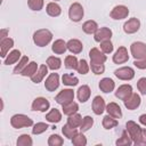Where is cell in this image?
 <instances>
[{"mask_svg":"<svg viewBox=\"0 0 146 146\" xmlns=\"http://www.w3.org/2000/svg\"><path fill=\"white\" fill-rule=\"evenodd\" d=\"M52 39V33L47 30V29H41L34 32L33 34V41L36 46L39 47H44L47 46Z\"/></svg>","mask_w":146,"mask_h":146,"instance_id":"cell-1","label":"cell"},{"mask_svg":"<svg viewBox=\"0 0 146 146\" xmlns=\"http://www.w3.org/2000/svg\"><path fill=\"white\" fill-rule=\"evenodd\" d=\"M141 128L133 121H128L127 122V131L129 133V136L131 137L132 141L136 145H140L141 141Z\"/></svg>","mask_w":146,"mask_h":146,"instance_id":"cell-2","label":"cell"},{"mask_svg":"<svg viewBox=\"0 0 146 146\" xmlns=\"http://www.w3.org/2000/svg\"><path fill=\"white\" fill-rule=\"evenodd\" d=\"M10 124L15 129H21V128H24V127H31V125H33V121L27 115H24V114H15L10 119Z\"/></svg>","mask_w":146,"mask_h":146,"instance_id":"cell-3","label":"cell"},{"mask_svg":"<svg viewBox=\"0 0 146 146\" xmlns=\"http://www.w3.org/2000/svg\"><path fill=\"white\" fill-rule=\"evenodd\" d=\"M130 51H131V55L135 57V59H140L146 56V43L140 41L133 42L130 46Z\"/></svg>","mask_w":146,"mask_h":146,"instance_id":"cell-4","label":"cell"},{"mask_svg":"<svg viewBox=\"0 0 146 146\" xmlns=\"http://www.w3.org/2000/svg\"><path fill=\"white\" fill-rule=\"evenodd\" d=\"M68 16L73 22H80L83 17V8L80 3H72L68 9Z\"/></svg>","mask_w":146,"mask_h":146,"instance_id":"cell-5","label":"cell"},{"mask_svg":"<svg viewBox=\"0 0 146 146\" xmlns=\"http://www.w3.org/2000/svg\"><path fill=\"white\" fill-rule=\"evenodd\" d=\"M74 99V91L72 89H63L56 97H55V100L60 104V105H64V104H67V103H71L73 102Z\"/></svg>","mask_w":146,"mask_h":146,"instance_id":"cell-6","label":"cell"},{"mask_svg":"<svg viewBox=\"0 0 146 146\" xmlns=\"http://www.w3.org/2000/svg\"><path fill=\"white\" fill-rule=\"evenodd\" d=\"M90 64H104L106 62V55L102 52L98 48H92L89 51Z\"/></svg>","mask_w":146,"mask_h":146,"instance_id":"cell-7","label":"cell"},{"mask_svg":"<svg viewBox=\"0 0 146 146\" xmlns=\"http://www.w3.org/2000/svg\"><path fill=\"white\" fill-rule=\"evenodd\" d=\"M115 76L120 80H131L135 76V71L129 67V66H124V67H120L114 72Z\"/></svg>","mask_w":146,"mask_h":146,"instance_id":"cell-8","label":"cell"},{"mask_svg":"<svg viewBox=\"0 0 146 146\" xmlns=\"http://www.w3.org/2000/svg\"><path fill=\"white\" fill-rule=\"evenodd\" d=\"M128 14H129L128 7H125L123 5H119L112 9L110 15H111V18H113V19H123L128 16Z\"/></svg>","mask_w":146,"mask_h":146,"instance_id":"cell-9","label":"cell"},{"mask_svg":"<svg viewBox=\"0 0 146 146\" xmlns=\"http://www.w3.org/2000/svg\"><path fill=\"white\" fill-rule=\"evenodd\" d=\"M139 27H140V22H139V19L136 18V17L130 18V19H129L128 22H125L124 25H123V30H124V32L128 33V34H132V33L137 32V31L139 30Z\"/></svg>","mask_w":146,"mask_h":146,"instance_id":"cell-10","label":"cell"},{"mask_svg":"<svg viewBox=\"0 0 146 146\" xmlns=\"http://www.w3.org/2000/svg\"><path fill=\"white\" fill-rule=\"evenodd\" d=\"M59 86V76L57 73H51L46 82H44V88L48 90V91H55Z\"/></svg>","mask_w":146,"mask_h":146,"instance_id":"cell-11","label":"cell"},{"mask_svg":"<svg viewBox=\"0 0 146 146\" xmlns=\"http://www.w3.org/2000/svg\"><path fill=\"white\" fill-rule=\"evenodd\" d=\"M50 106V103L48 102V99L43 98V97H38L33 100L32 103V110L33 111H40V112H46Z\"/></svg>","mask_w":146,"mask_h":146,"instance_id":"cell-12","label":"cell"},{"mask_svg":"<svg viewBox=\"0 0 146 146\" xmlns=\"http://www.w3.org/2000/svg\"><path fill=\"white\" fill-rule=\"evenodd\" d=\"M124 102V106L128 108V110H136L139 105H140V96L136 92H132Z\"/></svg>","mask_w":146,"mask_h":146,"instance_id":"cell-13","label":"cell"},{"mask_svg":"<svg viewBox=\"0 0 146 146\" xmlns=\"http://www.w3.org/2000/svg\"><path fill=\"white\" fill-rule=\"evenodd\" d=\"M95 41L97 42H102V41H105V40H111V36H112V31L108 29V27H100L98 29L95 34Z\"/></svg>","mask_w":146,"mask_h":146,"instance_id":"cell-14","label":"cell"},{"mask_svg":"<svg viewBox=\"0 0 146 146\" xmlns=\"http://www.w3.org/2000/svg\"><path fill=\"white\" fill-rule=\"evenodd\" d=\"M129 59V55H128V50L124 47H120L115 54L113 55V62L115 64H123Z\"/></svg>","mask_w":146,"mask_h":146,"instance_id":"cell-15","label":"cell"},{"mask_svg":"<svg viewBox=\"0 0 146 146\" xmlns=\"http://www.w3.org/2000/svg\"><path fill=\"white\" fill-rule=\"evenodd\" d=\"M131 94H132V87L130 84H122L115 91V96L121 100H125Z\"/></svg>","mask_w":146,"mask_h":146,"instance_id":"cell-16","label":"cell"},{"mask_svg":"<svg viewBox=\"0 0 146 146\" xmlns=\"http://www.w3.org/2000/svg\"><path fill=\"white\" fill-rule=\"evenodd\" d=\"M106 108L105 102L100 96H96L92 100V111L96 115H100Z\"/></svg>","mask_w":146,"mask_h":146,"instance_id":"cell-17","label":"cell"},{"mask_svg":"<svg viewBox=\"0 0 146 146\" xmlns=\"http://www.w3.org/2000/svg\"><path fill=\"white\" fill-rule=\"evenodd\" d=\"M14 46V40L10 38H5L0 41V56L6 57L9 49H11Z\"/></svg>","mask_w":146,"mask_h":146,"instance_id":"cell-18","label":"cell"},{"mask_svg":"<svg viewBox=\"0 0 146 146\" xmlns=\"http://www.w3.org/2000/svg\"><path fill=\"white\" fill-rule=\"evenodd\" d=\"M114 87H115V83H114V81H113L112 79H110V78H104V79H102V80L99 81V89H100L103 92H105V94L113 91V90H114Z\"/></svg>","mask_w":146,"mask_h":146,"instance_id":"cell-19","label":"cell"},{"mask_svg":"<svg viewBox=\"0 0 146 146\" xmlns=\"http://www.w3.org/2000/svg\"><path fill=\"white\" fill-rule=\"evenodd\" d=\"M47 73H48V66H46V65H40L39 68L36 70V72L31 76L32 82H34V83L41 82V80L46 76Z\"/></svg>","mask_w":146,"mask_h":146,"instance_id":"cell-20","label":"cell"},{"mask_svg":"<svg viewBox=\"0 0 146 146\" xmlns=\"http://www.w3.org/2000/svg\"><path fill=\"white\" fill-rule=\"evenodd\" d=\"M66 46H67V49L73 54H80L83 49V46H82L81 41L78 40V39H71L66 43Z\"/></svg>","mask_w":146,"mask_h":146,"instance_id":"cell-21","label":"cell"},{"mask_svg":"<svg viewBox=\"0 0 146 146\" xmlns=\"http://www.w3.org/2000/svg\"><path fill=\"white\" fill-rule=\"evenodd\" d=\"M76 96H78V99H79L81 103H86V102L89 99V97H90V88H89L88 86H86V84L81 86V87L78 89Z\"/></svg>","mask_w":146,"mask_h":146,"instance_id":"cell-22","label":"cell"},{"mask_svg":"<svg viewBox=\"0 0 146 146\" xmlns=\"http://www.w3.org/2000/svg\"><path fill=\"white\" fill-rule=\"evenodd\" d=\"M106 111H107V113H108L111 116H113V117H115V119H120V117L122 116L121 108H120V106H119L116 103H110V104L106 106Z\"/></svg>","mask_w":146,"mask_h":146,"instance_id":"cell-23","label":"cell"},{"mask_svg":"<svg viewBox=\"0 0 146 146\" xmlns=\"http://www.w3.org/2000/svg\"><path fill=\"white\" fill-rule=\"evenodd\" d=\"M51 49H52V51H54L55 54H58V55H60V54H64V52L66 51V49H67V46H66V42H65L64 40H62V39H58V40H56V41L52 43V47H51Z\"/></svg>","mask_w":146,"mask_h":146,"instance_id":"cell-24","label":"cell"},{"mask_svg":"<svg viewBox=\"0 0 146 146\" xmlns=\"http://www.w3.org/2000/svg\"><path fill=\"white\" fill-rule=\"evenodd\" d=\"M46 10H47V14H48L49 16H51V17H57V16H59L60 13H62V9H60L59 5H57L56 2H49V3L47 5Z\"/></svg>","mask_w":146,"mask_h":146,"instance_id":"cell-25","label":"cell"},{"mask_svg":"<svg viewBox=\"0 0 146 146\" xmlns=\"http://www.w3.org/2000/svg\"><path fill=\"white\" fill-rule=\"evenodd\" d=\"M82 30L87 34H95V32L98 30V25L95 21H87L83 23Z\"/></svg>","mask_w":146,"mask_h":146,"instance_id":"cell-26","label":"cell"},{"mask_svg":"<svg viewBox=\"0 0 146 146\" xmlns=\"http://www.w3.org/2000/svg\"><path fill=\"white\" fill-rule=\"evenodd\" d=\"M46 120L48 122H51V123H58L60 120H62V114L60 112L57 110V108H52L47 115H46Z\"/></svg>","mask_w":146,"mask_h":146,"instance_id":"cell-27","label":"cell"},{"mask_svg":"<svg viewBox=\"0 0 146 146\" xmlns=\"http://www.w3.org/2000/svg\"><path fill=\"white\" fill-rule=\"evenodd\" d=\"M63 106V113L65 115H72V114H75L79 110V105L75 103V102H71V103H67V104H64L62 105Z\"/></svg>","mask_w":146,"mask_h":146,"instance_id":"cell-28","label":"cell"},{"mask_svg":"<svg viewBox=\"0 0 146 146\" xmlns=\"http://www.w3.org/2000/svg\"><path fill=\"white\" fill-rule=\"evenodd\" d=\"M19 57H21V51H19V50H17V49H15V50L10 51V52H9V55H7V57H6L5 63H3V64H6V65L15 64V63L19 59Z\"/></svg>","mask_w":146,"mask_h":146,"instance_id":"cell-29","label":"cell"},{"mask_svg":"<svg viewBox=\"0 0 146 146\" xmlns=\"http://www.w3.org/2000/svg\"><path fill=\"white\" fill-rule=\"evenodd\" d=\"M116 125H117V120L115 117L111 116L110 114H107V115H105L103 117V127L105 129L110 130V129H112V128H114Z\"/></svg>","mask_w":146,"mask_h":146,"instance_id":"cell-30","label":"cell"},{"mask_svg":"<svg viewBox=\"0 0 146 146\" xmlns=\"http://www.w3.org/2000/svg\"><path fill=\"white\" fill-rule=\"evenodd\" d=\"M62 65V60L58 58V57H55V56H50L47 58V66L48 68L52 70V71H56Z\"/></svg>","mask_w":146,"mask_h":146,"instance_id":"cell-31","label":"cell"},{"mask_svg":"<svg viewBox=\"0 0 146 146\" xmlns=\"http://www.w3.org/2000/svg\"><path fill=\"white\" fill-rule=\"evenodd\" d=\"M36 68H38V65H36V63L35 62H31V63H29L27 65H26V67L22 71V75H24V76H32L35 72H36Z\"/></svg>","mask_w":146,"mask_h":146,"instance_id":"cell-32","label":"cell"},{"mask_svg":"<svg viewBox=\"0 0 146 146\" xmlns=\"http://www.w3.org/2000/svg\"><path fill=\"white\" fill-rule=\"evenodd\" d=\"M62 80L65 86H70V87H74L79 82V79L76 76H74L73 74H63Z\"/></svg>","mask_w":146,"mask_h":146,"instance_id":"cell-33","label":"cell"},{"mask_svg":"<svg viewBox=\"0 0 146 146\" xmlns=\"http://www.w3.org/2000/svg\"><path fill=\"white\" fill-rule=\"evenodd\" d=\"M82 122V117L80 114L75 113V114H72V115H68V119H67V124L73 127V128H78L80 127Z\"/></svg>","mask_w":146,"mask_h":146,"instance_id":"cell-34","label":"cell"},{"mask_svg":"<svg viewBox=\"0 0 146 146\" xmlns=\"http://www.w3.org/2000/svg\"><path fill=\"white\" fill-rule=\"evenodd\" d=\"M133 141H132V139H131V137L129 136V133H128V131H123L122 132V135H121V138H119L117 140H116V145L117 146H122V145H124V146H129V145H131Z\"/></svg>","mask_w":146,"mask_h":146,"instance_id":"cell-35","label":"cell"},{"mask_svg":"<svg viewBox=\"0 0 146 146\" xmlns=\"http://www.w3.org/2000/svg\"><path fill=\"white\" fill-rule=\"evenodd\" d=\"M92 124H94V119H92L91 116H84V117L82 119L81 124H80V131H81V132L88 131V130L92 127Z\"/></svg>","mask_w":146,"mask_h":146,"instance_id":"cell-36","label":"cell"},{"mask_svg":"<svg viewBox=\"0 0 146 146\" xmlns=\"http://www.w3.org/2000/svg\"><path fill=\"white\" fill-rule=\"evenodd\" d=\"M62 131H63L64 136H65L66 138H68V139H72L76 133H79V132H78V130H76V128L71 127V125H68L67 123H66L65 125H63Z\"/></svg>","mask_w":146,"mask_h":146,"instance_id":"cell-37","label":"cell"},{"mask_svg":"<svg viewBox=\"0 0 146 146\" xmlns=\"http://www.w3.org/2000/svg\"><path fill=\"white\" fill-rule=\"evenodd\" d=\"M78 59L75 56H66L65 57V67L70 70H76L78 67Z\"/></svg>","mask_w":146,"mask_h":146,"instance_id":"cell-38","label":"cell"},{"mask_svg":"<svg viewBox=\"0 0 146 146\" xmlns=\"http://www.w3.org/2000/svg\"><path fill=\"white\" fill-rule=\"evenodd\" d=\"M72 143L75 146H86L87 145V138L83 136V132H80V133H76L72 138Z\"/></svg>","mask_w":146,"mask_h":146,"instance_id":"cell-39","label":"cell"},{"mask_svg":"<svg viewBox=\"0 0 146 146\" xmlns=\"http://www.w3.org/2000/svg\"><path fill=\"white\" fill-rule=\"evenodd\" d=\"M17 146H32L33 141L29 135H21L17 139Z\"/></svg>","mask_w":146,"mask_h":146,"instance_id":"cell-40","label":"cell"},{"mask_svg":"<svg viewBox=\"0 0 146 146\" xmlns=\"http://www.w3.org/2000/svg\"><path fill=\"white\" fill-rule=\"evenodd\" d=\"M27 63H29V57H27V56L22 57V58H21V60L18 62V64L16 65V67L14 68V73H15V74L22 73V71H23V70L26 67Z\"/></svg>","mask_w":146,"mask_h":146,"instance_id":"cell-41","label":"cell"},{"mask_svg":"<svg viewBox=\"0 0 146 146\" xmlns=\"http://www.w3.org/2000/svg\"><path fill=\"white\" fill-rule=\"evenodd\" d=\"M48 128H49V127H48L47 123L39 122V123H36V124L33 125V128H32V133H33V135H40V133L44 132Z\"/></svg>","mask_w":146,"mask_h":146,"instance_id":"cell-42","label":"cell"},{"mask_svg":"<svg viewBox=\"0 0 146 146\" xmlns=\"http://www.w3.org/2000/svg\"><path fill=\"white\" fill-rule=\"evenodd\" d=\"M63 138L58 135H51L49 136V139H48V145L49 146H60L63 145Z\"/></svg>","mask_w":146,"mask_h":146,"instance_id":"cell-43","label":"cell"},{"mask_svg":"<svg viewBox=\"0 0 146 146\" xmlns=\"http://www.w3.org/2000/svg\"><path fill=\"white\" fill-rule=\"evenodd\" d=\"M27 5L32 10H41L43 7V0H27Z\"/></svg>","mask_w":146,"mask_h":146,"instance_id":"cell-44","label":"cell"},{"mask_svg":"<svg viewBox=\"0 0 146 146\" xmlns=\"http://www.w3.org/2000/svg\"><path fill=\"white\" fill-rule=\"evenodd\" d=\"M100 49L104 54H111L113 51V44L111 40H105L100 42Z\"/></svg>","mask_w":146,"mask_h":146,"instance_id":"cell-45","label":"cell"},{"mask_svg":"<svg viewBox=\"0 0 146 146\" xmlns=\"http://www.w3.org/2000/svg\"><path fill=\"white\" fill-rule=\"evenodd\" d=\"M76 71H78L80 74H87V73H88V71H89V65H88V63H87L86 59H81V60L78 63Z\"/></svg>","mask_w":146,"mask_h":146,"instance_id":"cell-46","label":"cell"},{"mask_svg":"<svg viewBox=\"0 0 146 146\" xmlns=\"http://www.w3.org/2000/svg\"><path fill=\"white\" fill-rule=\"evenodd\" d=\"M90 67H91V71H92L95 74H102V73H104V71H105L104 64H91Z\"/></svg>","mask_w":146,"mask_h":146,"instance_id":"cell-47","label":"cell"},{"mask_svg":"<svg viewBox=\"0 0 146 146\" xmlns=\"http://www.w3.org/2000/svg\"><path fill=\"white\" fill-rule=\"evenodd\" d=\"M137 88L138 90L143 94V95H146V78H140L137 82Z\"/></svg>","mask_w":146,"mask_h":146,"instance_id":"cell-48","label":"cell"},{"mask_svg":"<svg viewBox=\"0 0 146 146\" xmlns=\"http://www.w3.org/2000/svg\"><path fill=\"white\" fill-rule=\"evenodd\" d=\"M133 65L137 67V68H140V70H145L146 68V56L140 58V59H136L133 62Z\"/></svg>","mask_w":146,"mask_h":146,"instance_id":"cell-49","label":"cell"},{"mask_svg":"<svg viewBox=\"0 0 146 146\" xmlns=\"http://www.w3.org/2000/svg\"><path fill=\"white\" fill-rule=\"evenodd\" d=\"M140 145H146V129L141 130V141Z\"/></svg>","mask_w":146,"mask_h":146,"instance_id":"cell-50","label":"cell"},{"mask_svg":"<svg viewBox=\"0 0 146 146\" xmlns=\"http://www.w3.org/2000/svg\"><path fill=\"white\" fill-rule=\"evenodd\" d=\"M139 122H140L143 125L146 127V114H143V115L139 116Z\"/></svg>","mask_w":146,"mask_h":146,"instance_id":"cell-51","label":"cell"},{"mask_svg":"<svg viewBox=\"0 0 146 146\" xmlns=\"http://www.w3.org/2000/svg\"><path fill=\"white\" fill-rule=\"evenodd\" d=\"M0 33H1V34H0V36H1V40H2V39H5V38H6V35H7V33H8V30H7V29H2Z\"/></svg>","mask_w":146,"mask_h":146,"instance_id":"cell-52","label":"cell"}]
</instances>
